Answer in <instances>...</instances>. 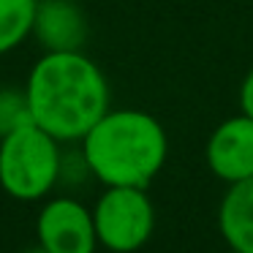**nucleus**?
Segmentation results:
<instances>
[{"instance_id": "nucleus-1", "label": "nucleus", "mask_w": 253, "mask_h": 253, "mask_svg": "<svg viewBox=\"0 0 253 253\" xmlns=\"http://www.w3.org/2000/svg\"><path fill=\"white\" fill-rule=\"evenodd\" d=\"M30 117L39 128L66 142H82L112 109V93L101 66L79 52H44L25 82Z\"/></svg>"}, {"instance_id": "nucleus-2", "label": "nucleus", "mask_w": 253, "mask_h": 253, "mask_svg": "<svg viewBox=\"0 0 253 253\" xmlns=\"http://www.w3.org/2000/svg\"><path fill=\"white\" fill-rule=\"evenodd\" d=\"M82 164L104 188H147L169 158V136L144 109H109L82 139Z\"/></svg>"}, {"instance_id": "nucleus-3", "label": "nucleus", "mask_w": 253, "mask_h": 253, "mask_svg": "<svg viewBox=\"0 0 253 253\" xmlns=\"http://www.w3.org/2000/svg\"><path fill=\"white\" fill-rule=\"evenodd\" d=\"M63 174L60 142L36 123L0 139V188L17 202L49 196Z\"/></svg>"}, {"instance_id": "nucleus-4", "label": "nucleus", "mask_w": 253, "mask_h": 253, "mask_svg": "<svg viewBox=\"0 0 253 253\" xmlns=\"http://www.w3.org/2000/svg\"><path fill=\"white\" fill-rule=\"evenodd\" d=\"M98 245L112 253H136L155 231V207L147 188H104L93 207Z\"/></svg>"}, {"instance_id": "nucleus-5", "label": "nucleus", "mask_w": 253, "mask_h": 253, "mask_svg": "<svg viewBox=\"0 0 253 253\" xmlns=\"http://www.w3.org/2000/svg\"><path fill=\"white\" fill-rule=\"evenodd\" d=\"M36 237L39 248L46 253H95L98 248L93 210L71 196L49 199L41 207L36 218Z\"/></svg>"}, {"instance_id": "nucleus-6", "label": "nucleus", "mask_w": 253, "mask_h": 253, "mask_svg": "<svg viewBox=\"0 0 253 253\" xmlns=\"http://www.w3.org/2000/svg\"><path fill=\"white\" fill-rule=\"evenodd\" d=\"M204 161L210 171L226 185L253 177V117H226L207 139Z\"/></svg>"}, {"instance_id": "nucleus-7", "label": "nucleus", "mask_w": 253, "mask_h": 253, "mask_svg": "<svg viewBox=\"0 0 253 253\" xmlns=\"http://www.w3.org/2000/svg\"><path fill=\"white\" fill-rule=\"evenodd\" d=\"M33 39L44 52H79L87 41V17L77 0H39Z\"/></svg>"}, {"instance_id": "nucleus-8", "label": "nucleus", "mask_w": 253, "mask_h": 253, "mask_svg": "<svg viewBox=\"0 0 253 253\" xmlns=\"http://www.w3.org/2000/svg\"><path fill=\"white\" fill-rule=\"evenodd\" d=\"M218 229L229 251L253 253V177L229 185L218 207Z\"/></svg>"}, {"instance_id": "nucleus-9", "label": "nucleus", "mask_w": 253, "mask_h": 253, "mask_svg": "<svg viewBox=\"0 0 253 253\" xmlns=\"http://www.w3.org/2000/svg\"><path fill=\"white\" fill-rule=\"evenodd\" d=\"M39 0H0V57L33 36Z\"/></svg>"}, {"instance_id": "nucleus-10", "label": "nucleus", "mask_w": 253, "mask_h": 253, "mask_svg": "<svg viewBox=\"0 0 253 253\" xmlns=\"http://www.w3.org/2000/svg\"><path fill=\"white\" fill-rule=\"evenodd\" d=\"M33 123L25 87H0V139Z\"/></svg>"}, {"instance_id": "nucleus-11", "label": "nucleus", "mask_w": 253, "mask_h": 253, "mask_svg": "<svg viewBox=\"0 0 253 253\" xmlns=\"http://www.w3.org/2000/svg\"><path fill=\"white\" fill-rule=\"evenodd\" d=\"M240 112L248 117H253V66L248 68L245 79L240 84Z\"/></svg>"}, {"instance_id": "nucleus-12", "label": "nucleus", "mask_w": 253, "mask_h": 253, "mask_svg": "<svg viewBox=\"0 0 253 253\" xmlns=\"http://www.w3.org/2000/svg\"><path fill=\"white\" fill-rule=\"evenodd\" d=\"M25 253H46L44 248H33V251H25Z\"/></svg>"}, {"instance_id": "nucleus-13", "label": "nucleus", "mask_w": 253, "mask_h": 253, "mask_svg": "<svg viewBox=\"0 0 253 253\" xmlns=\"http://www.w3.org/2000/svg\"><path fill=\"white\" fill-rule=\"evenodd\" d=\"M226 253H237V251H226Z\"/></svg>"}]
</instances>
